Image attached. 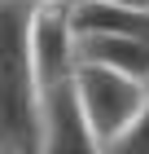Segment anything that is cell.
<instances>
[{
	"label": "cell",
	"mask_w": 149,
	"mask_h": 154,
	"mask_svg": "<svg viewBox=\"0 0 149 154\" xmlns=\"http://www.w3.org/2000/svg\"><path fill=\"white\" fill-rule=\"evenodd\" d=\"M44 88L31 57V5H0V154H40Z\"/></svg>",
	"instance_id": "6da1fadb"
},
{
	"label": "cell",
	"mask_w": 149,
	"mask_h": 154,
	"mask_svg": "<svg viewBox=\"0 0 149 154\" xmlns=\"http://www.w3.org/2000/svg\"><path fill=\"white\" fill-rule=\"evenodd\" d=\"M75 93H79V106L88 115L92 132L101 137V145L123 137L149 110V84H136L118 71L88 66V62H79V71H75Z\"/></svg>",
	"instance_id": "7a4b0ae2"
},
{
	"label": "cell",
	"mask_w": 149,
	"mask_h": 154,
	"mask_svg": "<svg viewBox=\"0 0 149 154\" xmlns=\"http://www.w3.org/2000/svg\"><path fill=\"white\" fill-rule=\"evenodd\" d=\"M0 5H4V0H0Z\"/></svg>",
	"instance_id": "30bf717a"
},
{
	"label": "cell",
	"mask_w": 149,
	"mask_h": 154,
	"mask_svg": "<svg viewBox=\"0 0 149 154\" xmlns=\"http://www.w3.org/2000/svg\"><path fill=\"white\" fill-rule=\"evenodd\" d=\"M31 57L44 93L75 79V71H79L75 5H35L31 9Z\"/></svg>",
	"instance_id": "3957f363"
},
{
	"label": "cell",
	"mask_w": 149,
	"mask_h": 154,
	"mask_svg": "<svg viewBox=\"0 0 149 154\" xmlns=\"http://www.w3.org/2000/svg\"><path fill=\"white\" fill-rule=\"evenodd\" d=\"M26 5L35 9V5H75V0H26Z\"/></svg>",
	"instance_id": "9c48e42d"
},
{
	"label": "cell",
	"mask_w": 149,
	"mask_h": 154,
	"mask_svg": "<svg viewBox=\"0 0 149 154\" xmlns=\"http://www.w3.org/2000/svg\"><path fill=\"white\" fill-rule=\"evenodd\" d=\"M79 62L118 71V75H127V79H136V84H149V40H136V35L79 40Z\"/></svg>",
	"instance_id": "5b68a950"
},
{
	"label": "cell",
	"mask_w": 149,
	"mask_h": 154,
	"mask_svg": "<svg viewBox=\"0 0 149 154\" xmlns=\"http://www.w3.org/2000/svg\"><path fill=\"white\" fill-rule=\"evenodd\" d=\"M105 154H149V110L123 132V137H114V141L105 145Z\"/></svg>",
	"instance_id": "52a82bcc"
},
{
	"label": "cell",
	"mask_w": 149,
	"mask_h": 154,
	"mask_svg": "<svg viewBox=\"0 0 149 154\" xmlns=\"http://www.w3.org/2000/svg\"><path fill=\"white\" fill-rule=\"evenodd\" d=\"M75 31H79V40H97V35H136V40H149V13L145 9L101 5V0H75Z\"/></svg>",
	"instance_id": "8992f818"
},
{
	"label": "cell",
	"mask_w": 149,
	"mask_h": 154,
	"mask_svg": "<svg viewBox=\"0 0 149 154\" xmlns=\"http://www.w3.org/2000/svg\"><path fill=\"white\" fill-rule=\"evenodd\" d=\"M101 5H118V9H145V13H149V0H101Z\"/></svg>",
	"instance_id": "ba28073f"
},
{
	"label": "cell",
	"mask_w": 149,
	"mask_h": 154,
	"mask_svg": "<svg viewBox=\"0 0 149 154\" xmlns=\"http://www.w3.org/2000/svg\"><path fill=\"white\" fill-rule=\"evenodd\" d=\"M40 154H105L101 137L92 132L88 115L79 106L75 79L44 93V132H40Z\"/></svg>",
	"instance_id": "277c9868"
}]
</instances>
